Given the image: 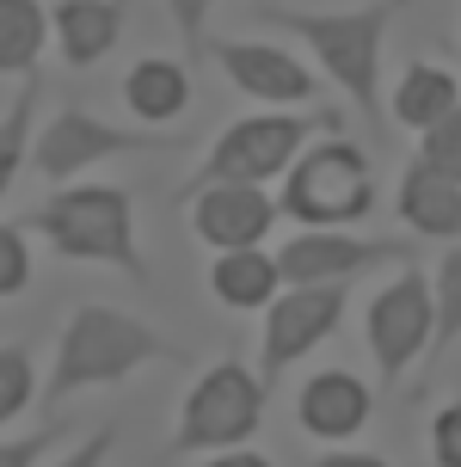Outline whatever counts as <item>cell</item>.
<instances>
[{
	"mask_svg": "<svg viewBox=\"0 0 461 467\" xmlns=\"http://www.w3.org/2000/svg\"><path fill=\"white\" fill-rule=\"evenodd\" d=\"M400 0H369V6H345V13H301V6H258V19L289 31L314 49V62L326 80L357 105L369 130H382V37H388Z\"/></svg>",
	"mask_w": 461,
	"mask_h": 467,
	"instance_id": "1",
	"label": "cell"
},
{
	"mask_svg": "<svg viewBox=\"0 0 461 467\" xmlns=\"http://www.w3.org/2000/svg\"><path fill=\"white\" fill-rule=\"evenodd\" d=\"M25 234H44L62 258L80 265H111L123 277H148V265L136 253V210L130 191L117 185H62L56 197H44L37 210L19 222Z\"/></svg>",
	"mask_w": 461,
	"mask_h": 467,
	"instance_id": "2",
	"label": "cell"
},
{
	"mask_svg": "<svg viewBox=\"0 0 461 467\" xmlns=\"http://www.w3.org/2000/svg\"><path fill=\"white\" fill-rule=\"evenodd\" d=\"M141 363H184L179 345H166L154 327H141L136 314H117V307H80L56 345L49 363V394H87L105 381L136 375Z\"/></svg>",
	"mask_w": 461,
	"mask_h": 467,
	"instance_id": "3",
	"label": "cell"
},
{
	"mask_svg": "<svg viewBox=\"0 0 461 467\" xmlns=\"http://www.w3.org/2000/svg\"><path fill=\"white\" fill-rule=\"evenodd\" d=\"M320 130H339V111H258V117H240L228 136L204 154L197 179L184 191H197V185H265L277 172H289V166L314 148Z\"/></svg>",
	"mask_w": 461,
	"mask_h": 467,
	"instance_id": "4",
	"label": "cell"
},
{
	"mask_svg": "<svg viewBox=\"0 0 461 467\" xmlns=\"http://www.w3.org/2000/svg\"><path fill=\"white\" fill-rule=\"evenodd\" d=\"M265 375H253L240 357H222L215 369L197 375V388L184 394L179 431H173V455H222L240 449L265 424Z\"/></svg>",
	"mask_w": 461,
	"mask_h": 467,
	"instance_id": "5",
	"label": "cell"
},
{
	"mask_svg": "<svg viewBox=\"0 0 461 467\" xmlns=\"http://www.w3.org/2000/svg\"><path fill=\"white\" fill-rule=\"evenodd\" d=\"M277 203H283V215H296L301 228H345V222H363L369 203H375L369 161L339 136L314 141V148L283 172V197H277Z\"/></svg>",
	"mask_w": 461,
	"mask_h": 467,
	"instance_id": "6",
	"label": "cell"
},
{
	"mask_svg": "<svg viewBox=\"0 0 461 467\" xmlns=\"http://www.w3.org/2000/svg\"><path fill=\"white\" fill-rule=\"evenodd\" d=\"M148 148H179V136H166V130H117L105 117H92L87 105H62L44 123L37 148H31V166L49 185H68V179H80L87 166L111 161V154H148Z\"/></svg>",
	"mask_w": 461,
	"mask_h": 467,
	"instance_id": "7",
	"label": "cell"
},
{
	"mask_svg": "<svg viewBox=\"0 0 461 467\" xmlns=\"http://www.w3.org/2000/svg\"><path fill=\"white\" fill-rule=\"evenodd\" d=\"M431 338H437V289L406 265L369 302V357H375L382 381H406V369L431 350Z\"/></svg>",
	"mask_w": 461,
	"mask_h": 467,
	"instance_id": "8",
	"label": "cell"
},
{
	"mask_svg": "<svg viewBox=\"0 0 461 467\" xmlns=\"http://www.w3.org/2000/svg\"><path fill=\"white\" fill-rule=\"evenodd\" d=\"M345 289L351 283H308V289H283L265 307V338H258L265 388H277V375H289L308 350H320L332 338V327L345 320Z\"/></svg>",
	"mask_w": 461,
	"mask_h": 467,
	"instance_id": "9",
	"label": "cell"
},
{
	"mask_svg": "<svg viewBox=\"0 0 461 467\" xmlns=\"http://www.w3.org/2000/svg\"><path fill=\"white\" fill-rule=\"evenodd\" d=\"M375 265H413V246H406V240H357V234H345V228H308L277 253L283 289L357 283L363 271H375Z\"/></svg>",
	"mask_w": 461,
	"mask_h": 467,
	"instance_id": "10",
	"label": "cell"
},
{
	"mask_svg": "<svg viewBox=\"0 0 461 467\" xmlns=\"http://www.w3.org/2000/svg\"><path fill=\"white\" fill-rule=\"evenodd\" d=\"M204 56H215V68L228 74L246 99H265V105H283V111H301L308 99H320V80L301 68L289 49H277V44H253V37H209Z\"/></svg>",
	"mask_w": 461,
	"mask_h": 467,
	"instance_id": "11",
	"label": "cell"
},
{
	"mask_svg": "<svg viewBox=\"0 0 461 467\" xmlns=\"http://www.w3.org/2000/svg\"><path fill=\"white\" fill-rule=\"evenodd\" d=\"M184 197H191V228H197V240L215 246V253L258 246L271 234L277 210H283V203L265 197V185H197V191H184Z\"/></svg>",
	"mask_w": 461,
	"mask_h": 467,
	"instance_id": "12",
	"label": "cell"
},
{
	"mask_svg": "<svg viewBox=\"0 0 461 467\" xmlns=\"http://www.w3.org/2000/svg\"><path fill=\"white\" fill-rule=\"evenodd\" d=\"M369 412H375V394H369L357 375H345V369L308 375V388L296 394V419H301V431H314V437H326V443H339V437H357V431L369 424Z\"/></svg>",
	"mask_w": 461,
	"mask_h": 467,
	"instance_id": "13",
	"label": "cell"
},
{
	"mask_svg": "<svg viewBox=\"0 0 461 467\" xmlns=\"http://www.w3.org/2000/svg\"><path fill=\"white\" fill-rule=\"evenodd\" d=\"M400 222L431 240H461V179H449L443 166L418 154L400 172Z\"/></svg>",
	"mask_w": 461,
	"mask_h": 467,
	"instance_id": "14",
	"label": "cell"
},
{
	"mask_svg": "<svg viewBox=\"0 0 461 467\" xmlns=\"http://www.w3.org/2000/svg\"><path fill=\"white\" fill-rule=\"evenodd\" d=\"M209 289H215V302L234 307V314H258V307L277 302L283 271H277V258H265L258 246H240V253H215Z\"/></svg>",
	"mask_w": 461,
	"mask_h": 467,
	"instance_id": "15",
	"label": "cell"
},
{
	"mask_svg": "<svg viewBox=\"0 0 461 467\" xmlns=\"http://www.w3.org/2000/svg\"><path fill=\"white\" fill-rule=\"evenodd\" d=\"M56 31H62L68 68H92L123 37V0H62L56 6Z\"/></svg>",
	"mask_w": 461,
	"mask_h": 467,
	"instance_id": "16",
	"label": "cell"
},
{
	"mask_svg": "<svg viewBox=\"0 0 461 467\" xmlns=\"http://www.w3.org/2000/svg\"><path fill=\"white\" fill-rule=\"evenodd\" d=\"M123 99H130V111H136L148 130H161V123H173V117L191 105V74H184L179 62H166V56H148V62L130 68Z\"/></svg>",
	"mask_w": 461,
	"mask_h": 467,
	"instance_id": "17",
	"label": "cell"
},
{
	"mask_svg": "<svg viewBox=\"0 0 461 467\" xmlns=\"http://www.w3.org/2000/svg\"><path fill=\"white\" fill-rule=\"evenodd\" d=\"M461 105L456 93V74H443V68H406L400 74V87H393V117L406 123V130H431V123H443V117Z\"/></svg>",
	"mask_w": 461,
	"mask_h": 467,
	"instance_id": "18",
	"label": "cell"
},
{
	"mask_svg": "<svg viewBox=\"0 0 461 467\" xmlns=\"http://www.w3.org/2000/svg\"><path fill=\"white\" fill-rule=\"evenodd\" d=\"M44 6L37 0H0V74H31L37 68V49H44Z\"/></svg>",
	"mask_w": 461,
	"mask_h": 467,
	"instance_id": "19",
	"label": "cell"
},
{
	"mask_svg": "<svg viewBox=\"0 0 461 467\" xmlns=\"http://www.w3.org/2000/svg\"><path fill=\"white\" fill-rule=\"evenodd\" d=\"M6 123H0V191H13V172L25 166L31 141V117H37V74H19V93H6Z\"/></svg>",
	"mask_w": 461,
	"mask_h": 467,
	"instance_id": "20",
	"label": "cell"
},
{
	"mask_svg": "<svg viewBox=\"0 0 461 467\" xmlns=\"http://www.w3.org/2000/svg\"><path fill=\"white\" fill-rule=\"evenodd\" d=\"M437 338H431V357H443V350L461 338V246H449L437 265Z\"/></svg>",
	"mask_w": 461,
	"mask_h": 467,
	"instance_id": "21",
	"label": "cell"
},
{
	"mask_svg": "<svg viewBox=\"0 0 461 467\" xmlns=\"http://www.w3.org/2000/svg\"><path fill=\"white\" fill-rule=\"evenodd\" d=\"M37 400V369H31V350H19V345H6L0 350V419L13 424Z\"/></svg>",
	"mask_w": 461,
	"mask_h": 467,
	"instance_id": "22",
	"label": "cell"
},
{
	"mask_svg": "<svg viewBox=\"0 0 461 467\" xmlns=\"http://www.w3.org/2000/svg\"><path fill=\"white\" fill-rule=\"evenodd\" d=\"M418 154H424L431 166H443L449 179H461V105H456L449 117H443V123H431V130H424Z\"/></svg>",
	"mask_w": 461,
	"mask_h": 467,
	"instance_id": "23",
	"label": "cell"
},
{
	"mask_svg": "<svg viewBox=\"0 0 461 467\" xmlns=\"http://www.w3.org/2000/svg\"><path fill=\"white\" fill-rule=\"evenodd\" d=\"M31 283V246H25V228L6 222L0 228V296H19Z\"/></svg>",
	"mask_w": 461,
	"mask_h": 467,
	"instance_id": "24",
	"label": "cell"
},
{
	"mask_svg": "<svg viewBox=\"0 0 461 467\" xmlns=\"http://www.w3.org/2000/svg\"><path fill=\"white\" fill-rule=\"evenodd\" d=\"M56 437H68V419L44 424V431H31V437H13V443L0 449V467H37L49 449H56Z\"/></svg>",
	"mask_w": 461,
	"mask_h": 467,
	"instance_id": "25",
	"label": "cell"
},
{
	"mask_svg": "<svg viewBox=\"0 0 461 467\" xmlns=\"http://www.w3.org/2000/svg\"><path fill=\"white\" fill-rule=\"evenodd\" d=\"M222 0H166V13H173V25H179V37L197 56H204V44H209V13H215Z\"/></svg>",
	"mask_w": 461,
	"mask_h": 467,
	"instance_id": "26",
	"label": "cell"
},
{
	"mask_svg": "<svg viewBox=\"0 0 461 467\" xmlns=\"http://www.w3.org/2000/svg\"><path fill=\"white\" fill-rule=\"evenodd\" d=\"M431 455H437V467H461V400L437 412V424H431Z\"/></svg>",
	"mask_w": 461,
	"mask_h": 467,
	"instance_id": "27",
	"label": "cell"
},
{
	"mask_svg": "<svg viewBox=\"0 0 461 467\" xmlns=\"http://www.w3.org/2000/svg\"><path fill=\"white\" fill-rule=\"evenodd\" d=\"M111 449H117V424H92L87 443L68 449V455H62L56 467H105V462H111Z\"/></svg>",
	"mask_w": 461,
	"mask_h": 467,
	"instance_id": "28",
	"label": "cell"
},
{
	"mask_svg": "<svg viewBox=\"0 0 461 467\" xmlns=\"http://www.w3.org/2000/svg\"><path fill=\"white\" fill-rule=\"evenodd\" d=\"M314 467H388L382 455H351V449H332V455H320Z\"/></svg>",
	"mask_w": 461,
	"mask_h": 467,
	"instance_id": "29",
	"label": "cell"
},
{
	"mask_svg": "<svg viewBox=\"0 0 461 467\" xmlns=\"http://www.w3.org/2000/svg\"><path fill=\"white\" fill-rule=\"evenodd\" d=\"M209 467H271V462H265V455H253V449H222Z\"/></svg>",
	"mask_w": 461,
	"mask_h": 467,
	"instance_id": "30",
	"label": "cell"
}]
</instances>
